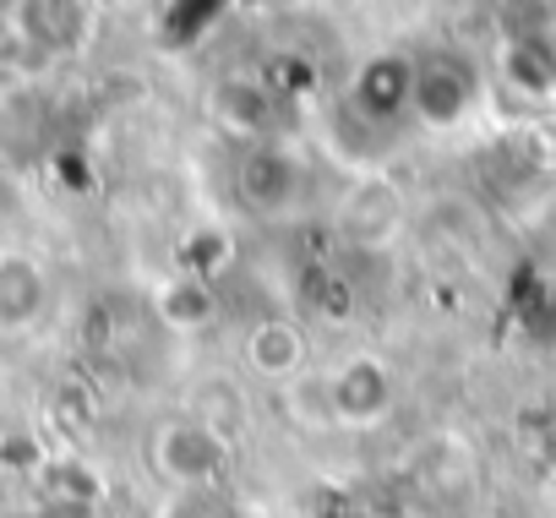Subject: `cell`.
Masks as SVG:
<instances>
[{"label": "cell", "mask_w": 556, "mask_h": 518, "mask_svg": "<svg viewBox=\"0 0 556 518\" xmlns=\"http://www.w3.org/2000/svg\"><path fill=\"white\" fill-rule=\"evenodd\" d=\"M159 317H164L169 328H180V333L202 328V323L213 317V290H207V279H202V274H186V279H175L169 290H159Z\"/></svg>", "instance_id": "obj_9"}, {"label": "cell", "mask_w": 556, "mask_h": 518, "mask_svg": "<svg viewBox=\"0 0 556 518\" xmlns=\"http://www.w3.org/2000/svg\"><path fill=\"white\" fill-rule=\"evenodd\" d=\"M50 279L28 251H0V333H23L45 317Z\"/></svg>", "instance_id": "obj_5"}, {"label": "cell", "mask_w": 556, "mask_h": 518, "mask_svg": "<svg viewBox=\"0 0 556 518\" xmlns=\"http://www.w3.org/2000/svg\"><path fill=\"white\" fill-rule=\"evenodd\" d=\"M507 83L529 99H556V23L534 28V34H507L502 50Z\"/></svg>", "instance_id": "obj_6"}, {"label": "cell", "mask_w": 556, "mask_h": 518, "mask_svg": "<svg viewBox=\"0 0 556 518\" xmlns=\"http://www.w3.org/2000/svg\"><path fill=\"white\" fill-rule=\"evenodd\" d=\"M245 366L267 382H290L306 366V333L290 317H267L245 333Z\"/></svg>", "instance_id": "obj_7"}, {"label": "cell", "mask_w": 556, "mask_h": 518, "mask_svg": "<svg viewBox=\"0 0 556 518\" xmlns=\"http://www.w3.org/2000/svg\"><path fill=\"white\" fill-rule=\"evenodd\" d=\"M295 186H301V175H295V164L278 153V148L245 153V164H240V191H245L251 207H262V213L285 207V202L295 197Z\"/></svg>", "instance_id": "obj_8"}, {"label": "cell", "mask_w": 556, "mask_h": 518, "mask_svg": "<svg viewBox=\"0 0 556 518\" xmlns=\"http://www.w3.org/2000/svg\"><path fill=\"white\" fill-rule=\"evenodd\" d=\"M323 393H328V415L339 426H377L393 409V371L377 355H350L344 366H333Z\"/></svg>", "instance_id": "obj_3"}, {"label": "cell", "mask_w": 556, "mask_h": 518, "mask_svg": "<svg viewBox=\"0 0 556 518\" xmlns=\"http://www.w3.org/2000/svg\"><path fill=\"white\" fill-rule=\"evenodd\" d=\"M153 469L169 475L175 485H213L229 469V437L202 415L169 420L153 431Z\"/></svg>", "instance_id": "obj_1"}, {"label": "cell", "mask_w": 556, "mask_h": 518, "mask_svg": "<svg viewBox=\"0 0 556 518\" xmlns=\"http://www.w3.org/2000/svg\"><path fill=\"white\" fill-rule=\"evenodd\" d=\"M475 104H480V77H475L469 61L442 55V50L415 61V104H409V115L420 126L453 131V126H464L475 115Z\"/></svg>", "instance_id": "obj_2"}, {"label": "cell", "mask_w": 556, "mask_h": 518, "mask_svg": "<svg viewBox=\"0 0 556 518\" xmlns=\"http://www.w3.org/2000/svg\"><path fill=\"white\" fill-rule=\"evenodd\" d=\"M409 104H415V55H399V50L371 55L355 77V110L366 121L388 126V121L409 115Z\"/></svg>", "instance_id": "obj_4"}]
</instances>
